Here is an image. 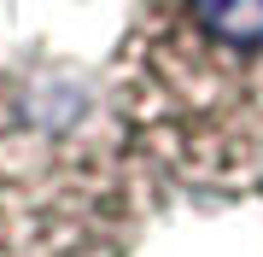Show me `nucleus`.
Instances as JSON below:
<instances>
[{"label": "nucleus", "mask_w": 263, "mask_h": 257, "mask_svg": "<svg viewBox=\"0 0 263 257\" xmlns=\"http://www.w3.org/2000/svg\"><path fill=\"white\" fill-rule=\"evenodd\" d=\"M117 100L82 70L0 58V251L123 257L158 187Z\"/></svg>", "instance_id": "1"}, {"label": "nucleus", "mask_w": 263, "mask_h": 257, "mask_svg": "<svg viewBox=\"0 0 263 257\" xmlns=\"http://www.w3.org/2000/svg\"><path fill=\"white\" fill-rule=\"evenodd\" d=\"M0 257H12V251H0Z\"/></svg>", "instance_id": "3"}, {"label": "nucleus", "mask_w": 263, "mask_h": 257, "mask_svg": "<svg viewBox=\"0 0 263 257\" xmlns=\"http://www.w3.org/2000/svg\"><path fill=\"white\" fill-rule=\"evenodd\" d=\"M111 100L152 170L263 199V0H141Z\"/></svg>", "instance_id": "2"}]
</instances>
